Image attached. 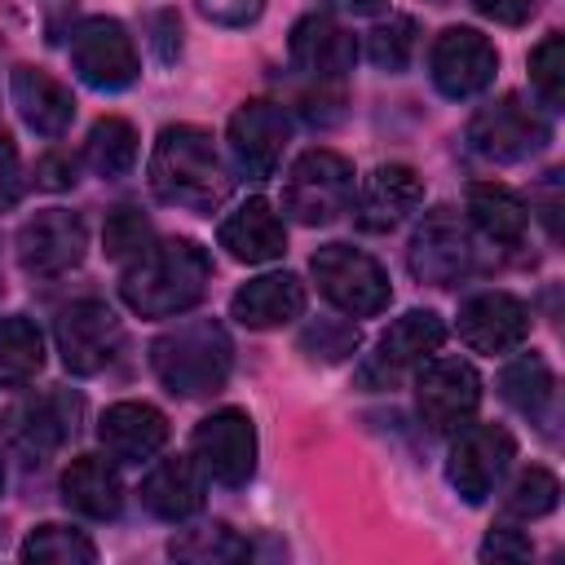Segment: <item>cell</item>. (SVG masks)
<instances>
[{
	"label": "cell",
	"instance_id": "6da1fadb",
	"mask_svg": "<svg viewBox=\"0 0 565 565\" xmlns=\"http://www.w3.org/2000/svg\"><path fill=\"white\" fill-rule=\"evenodd\" d=\"M212 282V260L194 238L150 243L119 278V296L141 318H172L203 300Z\"/></svg>",
	"mask_w": 565,
	"mask_h": 565
},
{
	"label": "cell",
	"instance_id": "7a4b0ae2",
	"mask_svg": "<svg viewBox=\"0 0 565 565\" xmlns=\"http://www.w3.org/2000/svg\"><path fill=\"white\" fill-rule=\"evenodd\" d=\"M150 190L185 212H216L230 199V172L212 146V132L194 124H168L150 150Z\"/></svg>",
	"mask_w": 565,
	"mask_h": 565
},
{
	"label": "cell",
	"instance_id": "3957f363",
	"mask_svg": "<svg viewBox=\"0 0 565 565\" xmlns=\"http://www.w3.org/2000/svg\"><path fill=\"white\" fill-rule=\"evenodd\" d=\"M150 366L159 384L177 397H212L234 366V344L216 318H190L168 327L150 344Z\"/></svg>",
	"mask_w": 565,
	"mask_h": 565
},
{
	"label": "cell",
	"instance_id": "277c9868",
	"mask_svg": "<svg viewBox=\"0 0 565 565\" xmlns=\"http://www.w3.org/2000/svg\"><path fill=\"white\" fill-rule=\"evenodd\" d=\"M353 203V163L335 150H305L282 185V212L300 225H331Z\"/></svg>",
	"mask_w": 565,
	"mask_h": 565
},
{
	"label": "cell",
	"instance_id": "5b68a950",
	"mask_svg": "<svg viewBox=\"0 0 565 565\" xmlns=\"http://www.w3.org/2000/svg\"><path fill=\"white\" fill-rule=\"evenodd\" d=\"M313 278H318V291L340 309V313H353V318H375L380 309H388L393 300V287H388V274L380 269L375 256L349 247V243H327L313 252L309 260Z\"/></svg>",
	"mask_w": 565,
	"mask_h": 565
},
{
	"label": "cell",
	"instance_id": "8992f818",
	"mask_svg": "<svg viewBox=\"0 0 565 565\" xmlns=\"http://www.w3.org/2000/svg\"><path fill=\"white\" fill-rule=\"evenodd\" d=\"M516 459V437L503 424H463L446 455V481L463 503H486Z\"/></svg>",
	"mask_w": 565,
	"mask_h": 565
},
{
	"label": "cell",
	"instance_id": "52a82bcc",
	"mask_svg": "<svg viewBox=\"0 0 565 565\" xmlns=\"http://www.w3.org/2000/svg\"><path fill=\"white\" fill-rule=\"evenodd\" d=\"M547 141H552V124L534 106H525L516 93L481 106L468 124V146L494 163H521L539 154Z\"/></svg>",
	"mask_w": 565,
	"mask_h": 565
},
{
	"label": "cell",
	"instance_id": "ba28073f",
	"mask_svg": "<svg viewBox=\"0 0 565 565\" xmlns=\"http://www.w3.org/2000/svg\"><path fill=\"white\" fill-rule=\"evenodd\" d=\"M71 66L75 75L97 93H119L141 75V57L124 22L115 18H88L71 35Z\"/></svg>",
	"mask_w": 565,
	"mask_h": 565
},
{
	"label": "cell",
	"instance_id": "9c48e42d",
	"mask_svg": "<svg viewBox=\"0 0 565 565\" xmlns=\"http://www.w3.org/2000/svg\"><path fill=\"white\" fill-rule=\"evenodd\" d=\"M190 459L216 486H243L252 477V468H256L252 415L238 411V406H225V411H212L207 419H199V428L190 437Z\"/></svg>",
	"mask_w": 565,
	"mask_h": 565
},
{
	"label": "cell",
	"instance_id": "30bf717a",
	"mask_svg": "<svg viewBox=\"0 0 565 565\" xmlns=\"http://www.w3.org/2000/svg\"><path fill=\"white\" fill-rule=\"evenodd\" d=\"M57 353L71 375H97L124 344V322L102 300H75L57 313Z\"/></svg>",
	"mask_w": 565,
	"mask_h": 565
},
{
	"label": "cell",
	"instance_id": "8fae6325",
	"mask_svg": "<svg viewBox=\"0 0 565 565\" xmlns=\"http://www.w3.org/2000/svg\"><path fill=\"white\" fill-rule=\"evenodd\" d=\"M481 402V375L463 358H433L415 380V411L433 433H459Z\"/></svg>",
	"mask_w": 565,
	"mask_h": 565
},
{
	"label": "cell",
	"instance_id": "7c38bea8",
	"mask_svg": "<svg viewBox=\"0 0 565 565\" xmlns=\"http://www.w3.org/2000/svg\"><path fill=\"white\" fill-rule=\"evenodd\" d=\"M88 252V230L79 212L66 207H49L35 212L31 221H22L18 230V265L31 278H57L66 269H75Z\"/></svg>",
	"mask_w": 565,
	"mask_h": 565
},
{
	"label": "cell",
	"instance_id": "4fadbf2b",
	"mask_svg": "<svg viewBox=\"0 0 565 565\" xmlns=\"http://www.w3.org/2000/svg\"><path fill=\"white\" fill-rule=\"evenodd\" d=\"M406 260L419 282L455 287L472 269V238H468V225L459 221V212H450V207L424 212V221L406 247Z\"/></svg>",
	"mask_w": 565,
	"mask_h": 565
},
{
	"label": "cell",
	"instance_id": "5bb4252c",
	"mask_svg": "<svg viewBox=\"0 0 565 565\" xmlns=\"http://www.w3.org/2000/svg\"><path fill=\"white\" fill-rule=\"evenodd\" d=\"M499 71V53L494 44L472 31V26H446L437 40H433V53H428V75L437 84L441 97H477L481 88H490Z\"/></svg>",
	"mask_w": 565,
	"mask_h": 565
},
{
	"label": "cell",
	"instance_id": "9a60e30c",
	"mask_svg": "<svg viewBox=\"0 0 565 565\" xmlns=\"http://www.w3.org/2000/svg\"><path fill=\"white\" fill-rule=\"evenodd\" d=\"M225 137H230V154H234L238 172L252 177V181H265L282 163L287 137H291V119H287V110L278 102L252 97L230 115Z\"/></svg>",
	"mask_w": 565,
	"mask_h": 565
},
{
	"label": "cell",
	"instance_id": "2e32d148",
	"mask_svg": "<svg viewBox=\"0 0 565 565\" xmlns=\"http://www.w3.org/2000/svg\"><path fill=\"white\" fill-rule=\"evenodd\" d=\"M79 419V402L71 393H40L18 402L4 415V441L22 463H44L53 450H62V441L75 433Z\"/></svg>",
	"mask_w": 565,
	"mask_h": 565
},
{
	"label": "cell",
	"instance_id": "e0dca14e",
	"mask_svg": "<svg viewBox=\"0 0 565 565\" xmlns=\"http://www.w3.org/2000/svg\"><path fill=\"white\" fill-rule=\"evenodd\" d=\"M446 340V322L433 313V309H411L402 313L375 344V353L362 362L358 380L366 388H393L402 371L419 366L428 353H437V344Z\"/></svg>",
	"mask_w": 565,
	"mask_h": 565
},
{
	"label": "cell",
	"instance_id": "ac0fdd59",
	"mask_svg": "<svg viewBox=\"0 0 565 565\" xmlns=\"http://www.w3.org/2000/svg\"><path fill=\"white\" fill-rule=\"evenodd\" d=\"M459 335L477 353L521 349L530 335V309L508 291H481L459 305Z\"/></svg>",
	"mask_w": 565,
	"mask_h": 565
},
{
	"label": "cell",
	"instance_id": "d6986e66",
	"mask_svg": "<svg viewBox=\"0 0 565 565\" xmlns=\"http://www.w3.org/2000/svg\"><path fill=\"white\" fill-rule=\"evenodd\" d=\"M287 53H291V66L305 71L309 79L318 84H331L340 75L353 71L358 62V40L327 13H309L291 26V40H287Z\"/></svg>",
	"mask_w": 565,
	"mask_h": 565
},
{
	"label": "cell",
	"instance_id": "ffe728a7",
	"mask_svg": "<svg viewBox=\"0 0 565 565\" xmlns=\"http://www.w3.org/2000/svg\"><path fill=\"white\" fill-rule=\"evenodd\" d=\"M424 203V181L415 168L406 163H380L358 194V225L371 234H388L397 230L415 207Z\"/></svg>",
	"mask_w": 565,
	"mask_h": 565
},
{
	"label": "cell",
	"instance_id": "44dd1931",
	"mask_svg": "<svg viewBox=\"0 0 565 565\" xmlns=\"http://www.w3.org/2000/svg\"><path fill=\"white\" fill-rule=\"evenodd\" d=\"M97 441L115 463H141L163 450L168 441V419L150 402H115L97 419Z\"/></svg>",
	"mask_w": 565,
	"mask_h": 565
},
{
	"label": "cell",
	"instance_id": "7402d4cb",
	"mask_svg": "<svg viewBox=\"0 0 565 565\" xmlns=\"http://www.w3.org/2000/svg\"><path fill=\"white\" fill-rule=\"evenodd\" d=\"M9 97L22 115V124L40 137H62L75 119V97L62 79H53L40 66H13L9 75Z\"/></svg>",
	"mask_w": 565,
	"mask_h": 565
},
{
	"label": "cell",
	"instance_id": "603a6c76",
	"mask_svg": "<svg viewBox=\"0 0 565 565\" xmlns=\"http://www.w3.org/2000/svg\"><path fill=\"white\" fill-rule=\"evenodd\" d=\"M305 313V282L296 274H260L252 282H243L230 300V318H238L252 331H269L282 327L291 318Z\"/></svg>",
	"mask_w": 565,
	"mask_h": 565
},
{
	"label": "cell",
	"instance_id": "cb8c5ba5",
	"mask_svg": "<svg viewBox=\"0 0 565 565\" xmlns=\"http://www.w3.org/2000/svg\"><path fill=\"white\" fill-rule=\"evenodd\" d=\"M221 247L234 256V260H247V265H265V260H278L282 247H287V230L278 221V212L265 203V199H247L243 207H234L221 230H216Z\"/></svg>",
	"mask_w": 565,
	"mask_h": 565
},
{
	"label": "cell",
	"instance_id": "d4e9b609",
	"mask_svg": "<svg viewBox=\"0 0 565 565\" xmlns=\"http://www.w3.org/2000/svg\"><path fill=\"white\" fill-rule=\"evenodd\" d=\"M62 499L79 516L110 521L124 508V481L106 455H75L62 472Z\"/></svg>",
	"mask_w": 565,
	"mask_h": 565
},
{
	"label": "cell",
	"instance_id": "484cf974",
	"mask_svg": "<svg viewBox=\"0 0 565 565\" xmlns=\"http://www.w3.org/2000/svg\"><path fill=\"white\" fill-rule=\"evenodd\" d=\"M141 508L159 521H190L203 508V472L194 459H163L141 481Z\"/></svg>",
	"mask_w": 565,
	"mask_h": 565
},
{
	"label": "cell",
	"instance_id": "4316f807",
	"mask_svg": "<svg viewBox=\"0 0 565 565\" xmlns=\"http://www.w3.org/2000/svg\"><path fill=\"white\" fill-rule=\"evenodd\" d=\"M499 393L512 411H521L534 424H552V406H556V375L547 366L543 353H521L499 371Z\"/></svg>",
	"mask_w": 565,
	"mask_h": 565
},
{
	"label": "cell",
	"instance_id": "83f0119b",
	"mask_svg": "<svg viewBox=\"0 0 565 565\" xmlns=\"http://www.w3.org/2000/svg\"><path fill=\"white\" fill-rule=\"evenodd\" d=\"M468 216L490 243H503V247H516L530 225L525 203L508 185H494V181H477L468 190Z\"/></svg>",
	"mask_w": 565,
	"mask_h": 565
},
{
	"label": "cell",
	"instance_id": "f1b7e54d",
	"mask_svg": "<svg viewBox=\"0 0 565 565\" xmlns=\"http://www.w3.org/2000/svg\"><path fill=\"white\" fill-rule=\"evenodd\" d=\"M84 159L97 177L115 181V177H128L132 163H137V128L119 115H106L88 128V141H84Z\"/></svg>",
	"mask_w": 565,
	"mask_h": 565
},
{
	"label": "cell",
	"instance_id": "f546056e",
	"mask_svg": "<svg viewBox=\"0 0 565 565\" xmlns=\"http://www.w3.org/2000/svg\"><path fill=\"white\" fill-rule=\"evenodd\" d=\"M40 366H44V340H40L35 322L22 313L0 318V384L22 388L35 380Z\"/></svg>",
	"mask_w": 565,
	"mask_h": 565
},
{
	"label": "cell",
	"instance_id": "4dcf8cb0",
	"mask_svg": "<svg viewBox=\"0 0 565 565\" xmlns=\"http://www.w3.org/2000/svg\"><path fill=\"white\" fill-rule=\"evenodd\" d=\"M168 556H177V561H194V565H225V561H243V556H252V547H247V539H238L225 521H212V525H194V530L172 534Z\"/></svg>",
	"mask_w": 565,
	"mask_h": 565
},
{
	"label": "cell",
	"instance_id": "1f68e13d",
	"mask_svg": "<svg viewBox=\"0 0 565 565\" xmlns=\"http://www.w3.org/2000/svg\"><path fill=\"white\" fill-rule=\"evenodd\" d=\"M22 561H31V565H93L97 561V547L79 530L49 521V525H35L26 534Z\"/></svg>",
	"mask_w": 565,
	"mask_h": 565
},
{
	"label": "cell",
	"instance_id": "d6a6232c",
	"mask_svg": "<svg viewBox=\"0 0 565 565\" xmlns=\"http://www.w3.org/2000/svg\"><path fill=\"white\" fill-rule=\"evenodd\" d=\"M561 503V481L547 468H530L512 481V490L503 494V516L508 521H539Z\"/></svg>",
	"mask_w": 565,
	"mask_h": 565
},
{
	"label": "cell",
	"instance_id": "836d02e7",
	"mask_svg": "<svg viewBox=\"0 0 565 565\" xmlns=\"http://www.w3.org/2000/svg\"><path fill=\"white\" fill-rule=\"evenodd\" d=\"M366 57L388 71V75H402L415 57V18H388L380 22L371 35H366Z\"/></svg>",
	"mask_w": 565,
	"mask_h": 565
},
{
	"label": "cell",
	"instance_id": "e575fe53",
	"mask_svg": "<svg viewBox=\"0 0 565 565\" xmlns=\"http://www.w3.org/2000/svg\"><path fill=\"white\" fill-rule=\"evenodd\" d=\"M530 84L547 106L565 102V35H543L530 53Z\"/></svg>",
	"mask_w": 565,
	"mask_h": 565
},
{
	"label": "cell",
	"instance_id": "d590c367",
	"mask_svg": "<svg viewBox=\"0 0 565 565\" xmlns=\"http://www.w3.org/2000/svg\"><path fill=\"white\" fill-rule=\"evenodd\" d=\"M150 238H154V230H150V221H146L137 207H115V212L106 216V225H102V247H106L110 260H132V256H141V252L150 247Z\"/></svg>",
	"mask_w": 565,
	"mask_h": 565
},
{
	"label": "cell",
	"instance_id": "8d00e7d4",
	"mask_svg": "<svg viewBox=\"0 0 565 565\" xmlns=\"http://www.w3.org/2000/svg\"><path fill=\"white\" fill-rule=\"evenodd\" d=\"M358 327L344 322V318H318L300 331V349L313 358V362H344L353 349H358Z\"/></svg>",
	"mask_w": 565,
	"mask_h": 565
},
{
	"label": "cell",
	"instance_id": "74e56055",
	"mask_svg": "<svg viewBox=\"0 0 565 565\" xmlns=\"http://www.w3.org/2000/svg\"><path fill=\"white\" fill-rule=\"evenodd\" d=\"M534 556V543H530V534L525 530H516V525H494L490 534H486V543H481V561H530Z\"/></svg>",
	"mask_w": 565,
	"mask_h": 565
},
{
	"label": "cell",
	"instance_id": "f35d334b",
	"mask_svg": "<svg viewBox=\"0 0 565 565\" xmlns=\"http://www.w3.org/2000/svg\"><path fill=\"white\" fill-rule=\"evenodd\" d=\"M194 9L216 26H247L260 18L265 0H194Z\"/></svg>",
	"mask_w": 565,
	"mask_h": 565
},
{
	"label": "cell",
	"instance_id": "ab89813d",
	"mask_svg": "<svg viewBox=\"0 0 565 565\" xmlns=\"http://www.w3.org/2000/svg\"><path fill=\"white\" fill-rule=\"evenodd\" d=\"M75 172H79V163H75L71 150H49L35 163V185L40 190H71L75 185Z\"/></svg>",
	"mask_w": 565,
	"mask_h": 565
},
{
	"label": "cell",
	"instance_id": "60d3db41",
	"mask_svg": "<svg viewBox=\"0 0 565 565\" xmlns=\"http://www.w3.org/2000/svg\"><path fill=\"white\" fill-rule=\"evenodd\" d=\"M146 26H150V44H154V57L159 62H172L177 53H181V22H177V13H150L146 18Z\"/></svg>",
	"mask_w": 565,
	"mask_h": 565
},
{
	"label": "cell",
	"instance_id": "b9f144b4",
	"mask_svg": "<svg viewBox=\"0 0 565 565\" xmlns=\"http://www.w3.org/2000/svg\"><path fill=\"white\" fill-rule=\"evenodd\" d=\"M22 190V168H18V146L13 137L0 128V207H9Z\"/></svg>",
	"mask_w": 565,
	"mask_h": 565
},
{
	"label": "cell",
	"instance_id": "7bdbcfd3",
	"mask_svg": "<svg viewBox=\"0 0 565 565\" xmlns=\"http://www.w3.org/2000/svg\"><path fill=\"white\" fill-rule=\"evenodd\" d=\"M472 4H477V13H486L503 26H521L539 9V0H472Z\"/></svg>",
	"mask_w": 565,
	"mask_h": 565
},
{
	"label": "cell",
	"instance_id": "ee69618b",
	"mask_svg": "<svg viewBox=\"0 0 565 565\" xmlns=\"http://www.w3.org/2000/svg\"><path fill=\"white\" fill-rule=\"evenodd\" d=\"M331 9H340V13H353V18H366V13H380L388 0H327Z\"/></svg>",
	"mask_w": 565,
	"mask_h": 565
},
{
	"label": "cell",
	"instance_id": "f6af8a7d",
	"mask_svg": "<svg viewBox=\"0 0 565 565\" xmlns=\"http://www.w3.org/2000/svg\"><path fill=\"white\" fill-rule=\"evenodd\" d=\"M0 486H4V463H0Z\"/></svg>",
	"mask_w": 565,
	"mask_h": 565
}]
</instances>
